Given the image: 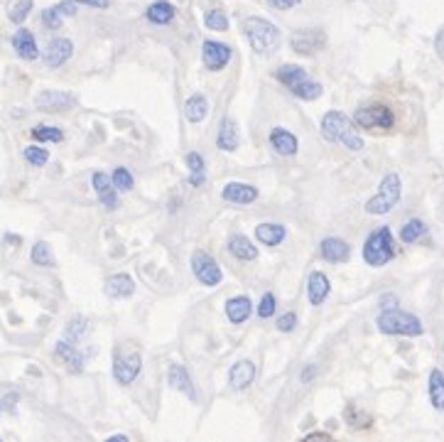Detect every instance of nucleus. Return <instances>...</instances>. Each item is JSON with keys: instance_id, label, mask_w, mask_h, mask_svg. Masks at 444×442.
Wrapping results in <instances>:
<instances>
[{"instance_id": "obj_1", "label": "nucleus", "mask_w": 444, "mask_h": 442, "mask_svg": "<svg viewBox=\"0 0 444 442\" xmlns=\"http://www.w3.org/2000/svg\"><path fill=\"white\" fill-rule=\"evenodd\" d=\"M322 136L329 143H341L349 150H363V138L356 131V123L341 111H326L322 118Z\"/></svg>"}, {"instance_id": "obj_2", "label": "nucleus", "mask_w": 444, "mask_h": 442, "mask_svg": "<svg viewBox=\"0 0 444 442\" xmlns=\"http://www.w3.org/2000/svg\"><path fill=\"white\" fill-rule=\"evenodd\" d=\"M243 32L248 37L250 47H253L258 55H272V52L280 47V30L265 18H250L243 20Z\"/></svg>"}, {"instance_id": "obj_3", "label": "nucleus", "mask_w": 444, "mask_h": 442, "mask_svg": "<svg viewBox=\"0 0 444 442\" xmlns=\"http://www.w3.org/2000/svg\"><path fill=\"white\" fill-rule=\"evenodd\" d=\"M378 329L383 334H395V337H420L425 332L422 327V319L410 315L405 310H398V307H390V310H383L376 319Z\"/></svg>"}, {"instance_id": "obj_4", "label": "nucleus", "mask_w": 444, "mask_h": 442, "mask_svg": "<svg viewBox=\"0 0 444 442\" xmlns=\"http://www.w3.org/2000/svg\"><path fill=\"white\" fill-rule=\"evenodd\" d=\"M395 253H398V248H395L393 233H390L388 226H381L368 233L366 243H363V260L371 268H381V265L390 263L395 258Z\"/></svg>"}, {"instance_id": "obj_5", "label": "nucleus", "mask_w": 444, "mask_h": 442, "mask_svg": "<svg viewBox=\"0 0 444 442\" xmlns=\"http://www.w3.org/2000/svg\"><path fill=\"white\" fill-rule=\"evenodd\" d=\"M400 197H403V182H400V175L388 172L383 177V182H381V187H378L376 194L366 201V214H371V216L388 214V211L395 209V204L400 201Z\"/></svg>"}, {"instance_id": "obj_6", "label": "nucleus", "mask_w": 444, "mask_h": 442, "mask_svg": "<svg viewBox=\"0 0 444 442\" xmlns=\"http://www.w3.org/2000/svg\"><path fill=\"white\" fill-rule=\"evenodd\" d=\"M354 123L356 128H366V131H390L395 126V114L385 104H368L354 114Z\"/></svg>"}, {"instance_id": "obj_7", "label": "nucleus", "mask_w": 444, "mask_h": 442, "mask_svg": "<svg viewBox=\"0 0 444 442\" xmlns=\"http://www.w3.org/2000/svg\"><path fill=\"white\" fill-rule=\"evenodd\" d=\"M192 273H194V278L199 280L201 285H206V287L218 285V283H221V278H223L218 263L211 258V253H206V251H194V253H192Z\"/></svg>"}, {"instance_id": "obj_8", "label": "nucleus", "mask_w": 444, "mask_h": 442, "mask_svg": "<svg viewBox=\"0 0 444 442\" xmlns=\"http://www.w3.org/2000/svg\"><path fill=\"white\" fill-rule=\"evenodd\" d=\"M290 45L292 50L297 52V55H314V52H319L322 47L326 45V35L319 28H307V30H297L295 35L290 37Z\"/></svg>"}, {"instance_id": "obj_9", "label": "nucleus", "mask_w": 444, "mask_h": 442, "mask_svg": "<svg viewBox=\"0 0 444 442\" xmlns=\"http://www.w3.org/2000/svg\"><path fill=\"white\" fill-rule=\"evenodd\" d=\"M77 104V96L67 92H57V89H47V92L35 96V109L47 111V114H60Z\"/></svg>"}, {"instance_id": "obj_10", "label": "nucleus", "mask_w": 444, "mask_h": 442, "mask_svg": "<svg viewBox=\"0 0 444 442\" xmlns=\"http://www.w3.org/2000/svg\"><path fill=\"white\" fill-rule=\"evenodd\" d=\"M201 60H204V67L209 72H221L228 64V60H231V47L223 45V42L206 40L201 45Z\"/></svg>"}, {"instance_id": "obj_11", "label": "nucleus", "mask_w": 444, "mask_h": 442, "mask_svg": "<svg viewBox=\"0 0 444 442\" xmlns=\"http://www.w3.org/2000/svg\"><path fill=\"white\" fill-rule=\"evenodd\" d=\"M72 55H74L72 40H67V37H55V40L47 45L42 60H45L47 69H60L62 64H67L69 60H72Z\"/></svg>"}, {"instance_id": "obj_12", "label": "nucleus", "mask_w": 444, "mask_h": 442, "mask_svg": "<svg viewBox=\"0 0 444 442\" xmlns=\"http://www.w3.org/2000/svg\"><path fill=\"white\" fill-rule=\"evenodd\" d=\"M143 369V356L140 354H128V356H116V364H113V379L128 386L138 379Z\"/></svg>"}, {"instance_id": "obj_13", "label": "nucleus", "mask_w": 444, "mask_h": 442, "mask_svg": "<svg viewBox=\"0 0 444 442\" xmlns=\"http://www.w3.org/2000/svg\"><path fill=\"white\" fill-rule=\"evenodd\" d=\"M91 184L96 189V197H99L101 206L109 211H113L118 206V194H116V184L113 179L109 177L106 172H94L91 175Z\"/></svg>"}, {"instance_id": "obj_14", "label": "nucleus", "mask_w": 444, "mask_h": 442, "mask_svg": "<svg viewBox=\"0 0 444 442\" xmlns=\"http://www.w3.org/2000/svg\"><path fill=\"white\" fill-rule=\"evenodd\" d=\"M319 255L329 263H346L351 255V246L344 241V238L336 236H326L322 243H319Z\"/></svg>"}, {"instance_id": "obj_15", "label": "nucleus", "mask_w": 444, "mask_h": 442, "mask_svg": "<svg viewBox=\"0 0 444 442\" xmlns=\"http://www.w3.org/2000/svg\"><path fill=\"white\" fill-rule=\"evenodd\" d=\"M13 50L18 52V57H20V60H25V62H35L37 57H40V47H37V40H35V35H32L28 28H20L13 35Z\"/></svg>"}, {"instance_id": "obj_16", "label": "nucleus", "mask_w": 444, "mask_h": 442, "mask_svg": "<svg viewBox=\"0 0 444 442\" xmlns=\"http://www.w3.org/2000/svg\"><path fill=\"white\" fill-rule=\"evenodd\" d=\"M223 201H231V204H253L258 199V189L253 184L245 182H228L221 192Z\"/></svg>"}, {"instance_id": "obj_17", "label": "nucleus", "mask_w": 444, "mask_h": 442, "mask_svg": "<svg viewBox=\"0 0 444 442\" xmlns=\"http://www.w3.org/2000/svg\"><path fill=\"white\" fill-rule=\"evenodd\" d=\"M329 278H326V273H322V270H312L307 278V297L309 302H312L314 307H319L322 302L329 297Z\"/></svg>"}, {"instance_id": "obj_18", "label": "nucleus", "mask_w": 444, "mask_h": 442, "mask_svg": "<svg viewBox=\"0 0 444 442\" xmlns=\"http://www.w3.org/2000/svg\"><path fill=\"white\" fill-rule=\"evenodd\" d=\"M167 383L174 388V391H182L189 401H194L196 393H194V386H192V379H189V371L184 369L182 364H170L167 369Z\"/></svg>"}, {"instance_id": "obj_19", "label": "nucleus", "mask_w": 444, "mask_h": 442, "mask_svg": "<svg viewBox=\"0 0 444 442\" xmlns=\"http://www.w3.org/2000/svg\"><path fill=\"white\" fill-rule=\"evenodd\" d=\"M57 359H62L64 364H67V369L72 371V374H79V371L84 369V354L74 347L69 339H62V342H57V349H55Z\"/></svg>"}, {"instance_id": "obj_20", "label": "nucleus", "mask_w": 444, "mask_h": 442, "mask_svg": "<svg viewBox=\"0 0 444 442\" xmlns=\"http://www.w3.org/2000/svg\"><path fill=\"white\" fill-rule=\"evenodd\" d=\"M216 148L226 153H233L238 148V126L233 118H223L221 123H218Z\"/></svg>"}, {"instance_id": "obj_21", "label": "nucleus", "mask_w": 444, "mask_h": 442, "mask_svg": "<svg viewBox=\"0 0 444 442\" xmlns=\"http://www.w3.org/2000/svg\"><path fill=\"white\" fill-rule=\"evenodd\" d=\"M250 312H253V302H250L248 295H236L226 302V317L233 324H243L250 317Z\"/></svg>"}, {"instance_id": "obj_22", "label": "nucleus", "mask_w": 444, "mask_h": 442, "mask_svg": "<svg viewBox=\"0 0 444 442\" xmlns=\"http://www.w3.org/2000/svg\"><path fill=\"white\" fill-rule=\"evenodd\" d=\"M133 292H135V283H133L131 275L116 273V275H111V278L106 280V295H109V297L121 300V297H131Z\"/></svg>"}, {"instance_id": "obj_23", "label": "nucleus", "mask_w": 444, "mask_h": 442, "mask_svg": "<svg viewBox=\"0 0 444 442\" xmlns=\"http://www.w3.org/2000/svg\"><path fill=\"white\" fill-rule=\"evenodd\" d=\"M270 145L275 148L280 155H295L297 153V148H299V143H297V138L292 136L290 131H285V128H272V133H270Z\"/></svg>"}, {"instance_id": "obj_24", "label": "nucleus", "mask_w": 444, "mask_h": 442, "mask_svg": "<svg viewBox=\"0 0 444 442\" xmlns=\"http://www.w3.org/2000/svg\"><path fill=\"white\" fill-rule=\"evenodd\" d=\"M174 5L167 3V0H155V3L148 5L145 10V18L150 20L152 25H170L174 20Z\"/></svg>"}, {"instance_id": "obj_25", "label": "nucleus", "mask_w": 444, "mask_h": 442, "mask_svg": "<svg viewBox=\"0 0 444 442\" xmlns=\"http://www.w3.org/2000/svg\"><path fill=\"white\" fill-rule=\"evenodd\" d=\"M255 379V366L250 364V361H238V364H233L231 374H228V383H231V388H236V391H243V388H248L250 383Z\"/></svg>"}, {"instance_id": "obj_26", "label": "nucleus", "mask_w": 444, "mask_h": 442, "mask_svg": "<svg viewBox=\"0 0 444 442\" xmlns=\"http://www.w3.org/2000/svg\"><path fill=\"white\" fill-rule=\"evenodd\" d=\"M228 253L238 260H255L258 258V248H255L253 243L243 236V233H233V236L228 238Z\"/></svg>"}, {"instance_id": "obj_27", "label": "nucleus", "mask_w": 444, "mask_h": 442, "mask_svg": "<svg viewBox=\"0 0 444 442\" xmlns=\"http://www.w3.org/2000/svg\"><path fill=\"white\" fill-rule=\"evenodd\" d=\"M285 233L287 228L282 223H260V226H255V236L263 246H277L285 238Z\"/></svg>"}, {"instance_id": "obj_28", "label": "nucleus", "mask_w": 444, "mask_h": 442, "mask_svg": "<svg viewBox=\"0 0 444 442\" xmlns=\"http://www.w3.org/2000/svg\"><path fill=\"white\" fill-rule=\"evenodd\" d=\"M275 79L282 84V87L292 89V87H297L299 82H304V79H307V72H304L299 64H282V67H277Z\"/></svg>"}, {"instance_id": "obj_29", "label": "nucleus", "mask_w": 444, "mask_h": 442, "mask_svg": "<svg viewBox=\"0 0 444 442\" xmlns=\"http://www.w3.org/2000/svg\"><path fill=\"white\" fill-rule=\"evenodd\" d=\"M206 114H209V104H206L204 96L194 94V96H189V99H187L184 116H187V121H189V123H199V121H204Z\"/></svg>"}, {"instance_id": "obj_30", "label": "nucleus", "mask_w": 444, "mask_h": 442, "mask_svg": "<svg viewBox=\"0 0 444 442\" xmlns=\"http://www.w3.org/2000/svg\"><path fill=\"white\" fill-rule=\"evenodd\" d=\"M430 403L435 411H444V374L440 369L430 371Z\"/></svg>"}, {"instance_id": "obj_31", "label": "nucleus", "mask_w": 444, "mask_h": 442, "mask_svg": "<svg viewBox=\"0 0 444 442\" xmlns=\"http://www.w3.org/2000/svg\"><path fill=\"white\" fill-rule=\"evenodd\" d=\"M427 233V226L422 219H408L400 226V241L403 243H417Z\"/></svg>"}, {"instance_id": "obj_32", "label": "nucleus", "mask_w": 444, "mask_h": 442, "mask_svg": "<svg viewBox=\"0 0 444 442\" xmlns=\"http://www.w3.org/2000/svg\"><path fill=\"white\" fill-rule=\"evenodd\" d=\"M184 162H187V167H189V172H192L189 184L199 187V184L204 182V158H201L199 153H187Z\"/></svg>"}, {"instance_id": "obj_33", "label": "nucleus", "mask_w": 444, "mask_h": 442, "mask_svg": "<svg viewBox=\"0 0 444 442\" xmlns=\"http://www.w3.org/2000/svg\"><path fill=\"white\" fill-rule=\"evenodd\" d=\"M290 92L295 94L297 99H302V101H314V99H319V96H322V84L312 82V79L307 77L304 82H299L297 87H292Z\"/></svg>"}, {"instance_id": "obj_34", "label": "nucleus", "mask_w": 444, "mask_h": 442, "mask_svg": "<svg viewBox=\"0 0 444 442\" xmlns=\"http://www.w3.org/2000/svg\"><path fill=\"white\" fill-rule=\"evenodd\" d=\"M30 258H32V263L40 265V268H52V265H55V255H52L50 246H47L45 241H37L35 246H32Z\"/></svg>"}, {"instance_id": "obj_35", "label": "nucleus", "mask_w": 444, "mask_h": 442, "mask_svg": "<svg viewBox=\"0 0 444 442\" xmlns=\"http://www.w3.org/2000/svg\"><path fill=\"white\" fill-rule=\"evenodd\" d=\"M344 418H346V423L351 425L354 430H361V428H371V415L368 413H363V411H358V408L351 403V406H346V411H344Z\"/></svg>"}, {"instance_id": "obj_36", "label": "nucleus", "mask_w": 444, "mask_h": 442, "mask_svg": "<svg viewBox=\"0 0 444 442\" xmlns=\"http://www.w3.org/2000/svg\"><path fill=\"white\" fill-rule=\"evenodd\" d=\"M32 138L40 143H62L64 133L55 126H35L32 128Z\"/></svg>"}, {"instance_id": "obj_37", "label": "nucleus", "mask_w": 444, "mask_h": 442, "mask_svg": "<svg viewBox=\"0 0 444 442\" xmlns=\"http://www.w3.org/2000/svg\"><path fill=\"white\" fill-rule=\"evenodd\" d=\"M204 25L213 32H223V30H228V18L223 10H209L204 15Z\"/></svg>"}, {"instance_id": "obj_38", "label": "nucleus", "mask_w": 444, "mask_h": 442, "mask_svg": "<svg viewBox=\"0 0 444 442\" xmlns=\"http://www.w3.org/2000/svg\"><path fill=\"white\" fill-rule=\"evenodd\" d=\"M23 158L28 160L32 167H42V165L50 162V153L45 150V148H37V145H30L23 150Z\"/></svg>"}, {"instance_id": "obj_39", "label": "nucleus", "mask_w": 444, "mask_h": 442, "mask_svg": "<svg viewBox=\"0 0 444 442\" xmlns=\"http://www.w3.org/2000/svg\"><path fill=\"white\" fill-rule=\"evenodd\" d=\"M30 10H32V0H15V3L10 5V10H8L10 23H18L20 25L30 15Z\"/></svg>"}, {"instance_id": "obj_40", "label": "nucleus", "mask_w": 444, "mask_h": 442, "mask_svg": "<svg viewBox=\"0 0 444 442\" xmlns=\"http://www.w3.org/2000/svg\"><path fill=\"white\" fill-rule=\"evenodd\" d=\"M89 329V322L84 317H74L72 322L67 324V332H64V337L69 339V342H79V339L84 337V332Z\"/></svg>"}, {"instance_id": "obj_41", "label": "nucleus", "mask_w": 444, "mask_h": 442, "mask_svg": "<svg viewBox=\"0 0 444 442\" xmlns=\"http://www.w3.org/2000/svg\"><path fill=\"white\" fill-rule=\"evenodd\" d=\"M113 184H116V189H121V192H131L133 187H135V179H133V175L128 172L126 167H116L113 170Z\"/></svg>"}, {"instance_id": "obj_42", "label": "nucleus", "mask_w": 444, "mask_h": 442, "mask_svg": "<svg viewBox=\"0 0 444 442\" xmlns=\"http://www.w3.org/2000/svg\"><path fill=\"white\" fill-rule=\"evenodd\" d=\"M42 25H45L47 30H60L62 28V13L57 10V5L55 8L42 10Z\"/></svg>"}, {"instance_id": "obj_43", "label": "nucleus", "mask_w": 444, "mask_h": 442, "mask_svg": "<svg viewBox=\"0 0 444 442\" xmlns=\"http://www.w3.org/2000/svg\"><path fill=\"white\" fill-rule=\"evenodd\" d=\"M272 315H275V295H272V292H265V295L260 297V302H258V317L267 319Z\"/></svg>"}, {"instance_id": "obj_44", "label": "nucleus", "mask_w": 444, "mask_h": 442, "mask_svg": "<svg viewBox=\"0 0 444 442\" xmlns=\"http://www.w3.org/2000/svg\"><path fill=\"white\" fill-rule=\"evenodd\" d=\"M295 324H297L295 312H285V315L277 319V329H280V332H292V329H295Z\"/></svg>"}, {"instance_id": "obj_45", "label": "nucleus", "mask_w": 444, "mask_h": 442, "mask_svg": "<svg viewBox=\"0 0 444 442\" xmlns=\"http://www.w3.org/2000/svg\"><path fill=\"white\" fill-rule=\"evenodd\" d=\"M267 3H270L275 10H290V8H295V5L302 3V0H267Z\"/></svg>"}, {"instance_id": "obj_46", "label": "nucleus", "mask_w": 444, "mask_h": 442, "mask_svg": "<svg viewBox=\"0 0 444 442\" xmlns=\"http://www.w3.org/2000/svg\"><path fill=\"white\" fill-rule=\"evenodd\" d=\"M57 10H60L62 15H77V3H72V0H64V3L57 5Z\"/></svg>"}, {"instance_id": "obj_47", "label": "nucleus", "mask_w": 444, "mask_h": 442, "mask_svg": "<svg viewBox=\"0 0 444 442\" xmlns=\"http://www.w3.org/2000/svg\"><path fill=\"white\" fill-rule=\"evenodd\" d=\"M435 50H437V57L444 62V30L437 32V37H435Z\"/></svg>"}, {"instance_id": "obj_48", "label": "nucleus", "mask_w": 444, "mask_h": 442, "mask_svg": "<svg viewBox=\"0 0 444 442\" xmlns=\"http://www.w3.org/2000/svg\"><path fill=\"white\" fill-rule=\"evenodd\" d=\"M72 3L91 5V8H109V0H72Z\"/></svg>"}, {"instance_id": "obj_49", "label": "nucleus", "mask_w": 444, "mask_h": 442, "mask_svg": "<svg viewBox=\"0 0 444 442\" xmlns=\"http://www.w3.org/2000/svg\"><path fill=\"white\" fill-rule=\"evenodd\" d=\"M395 305H398V297H395V295H383L381 297V307H383V310H390V307H395Z\"/></svg>"}, {"instance_id": "obj_50", "label": "nucleus", "mask_w": 444, "mask_h": 442, "mask_svg": "<svg viewBox=\"0 0 444 442\" xmlns=\"http://www.w3.org/2000/svg\"><path fill=\"white\" fill-rule=\"evenodd\" d=\"M15 403H18V396H15V393H13V396H5L3 398V408H5V411H10V413L15 411Z\"/></svg>"}, {"instance_id": "obj_51", "label": "nucleus", "mask_w": 444, "mask_h": 442, "mask_svg": "<svg viewBox=\"0 0 444 442\" xmlns=\"http://www.w3.org/2000/svg\"><path fill=\"white\" fill-rule=\"evenodd\" d=\"M329 438H331L329 433H309L304 440H329Z\"/></svg>"}, {"instance_id": "obj_52", "label": "nucleus", "mask_w": 444, "mask_h": 442, "mask_svg": "<svg viewBox=\"0 0 444 442\" xmlns=\"http://www.w3.org/2000/svg\"><path fill=\"white\" fill-rule=\"evenodd\" d=\"M314 371H317V369H314V366H309V369H307V371H304V374H302V376H299V379H302V383H307L309 379H312V376H314Z\"/></svg>"}, {"instance_id": "obj_53", "label": "nucleus", "mask_w": 444, "mask_h": 442, "mask_svg": "<svg viewBox=\"0 0 444 442\" xmlns=\"http://www.w3.org/2000/svg\"><path fill=\"white\" fill-rule=\"evenodd\" d=\"M111 442H128V435H113V438H109Z\"/></svg>"}]
</instances>
